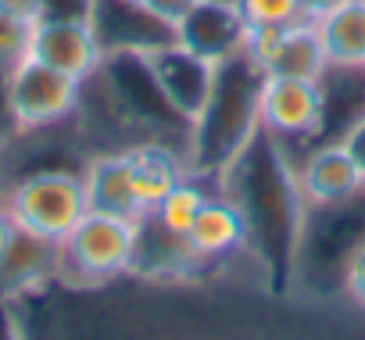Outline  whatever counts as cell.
<instances>
[{
    "mask_svg": "<svg viewBox=\"0 0 365 340\" xmlns=\"http://www.w3.org/2000/svg\"><path fill=\"white\" fill-rule=\"evenodd\" d=\"M0 11L36 22V19H40V11H43V0H0Z\"/></svg>",
    "mask_w": 365,
    "mask_h": 340,
    "instance_id": "21",
    "label": "cell"
},
{
    "mask_svg": "<svg viewBox=\"0 0 365 340\" xmlns=\"http://www.w3.org/2000/svg\"><path fill=\"white\" fill-rule=\"evenodd\" d=\"M29 33H33V22L29 19L0 11V72L15 68L29 54Z\"/></svg>",
    "mask_w": 365,
    "mask_h": 340,
    "instance_id": "17",
    "label": "cell"
},
{
    "mask_svg": "<svg viewBox=\"0 0 365 340\" xmlns=\"http://www.w3.org/2000/svg\"><path fill=\"white\" fill-rule=\"evenodd\" d=\"M122 4H129V8H143L147 0H122Z\"/></svg>",
    "mask_w": 365,
    "mask_h": 340,
    "instance_id": "24",
    "label": "cell"
},
{
    "mask_svg": "<svg viewBox=\"0 0 365 340\" xmlns=\"http://www.w3.org/2000/svg\"><path fill=\"white\" fill-rule=\"evenodd\" d=\"M15 237H19V226H15V219L8 215V208H4V201H0V262H4V254L11 251V244H15Z\"/></svg>",
    "mask_w": 365,
    "mask_h": 340,
    "instance_id": "22",
    "label": "cell"
},
{
    "mask_svg": "<svg viewBox=\"0 0 365 340\" xmlns=\"http://www.w3.org/2000/svg\"><path fill=\"white\" fill-rule=\"evenodd\" d=\"M29 58L79 79L83 86L104 72L108 47L93 19H36L29 33Z\"/></svg>",
    "mask_w": 365,
    "mask_h": 340,
    "instance_id": "7",
    "label": "cell"
},
{
    "mask_svg": "<svg viewBox=\"0 0 365 340\" xmlns=\"http://www.w3.org/2000/svg\"><path fill=\"white\" fill-rule=\"evenodd\" d=\"M329 97L319 79L297 76H258L255 86V115L258 125L272 140H301L315 136L326 125Z\"/></svg>",
    "mask_w": 365,
    "mask_h": 340,
    "instance_id": "5",
    "label": "cell"
},
{
    "mask_svg": "<svg viewBox=\"0 0 365 340\" xmlns=\"http://www.w3.org/2000/svg\"><path fill=\"white\" fill-rule=\"evenodd\" d=\"M161 101L182 115L190 125L201 122V115L208 111L212 97H215V86H219V68L222 65H212L208 58L194 54L190 47H182L175 36L140 51Z\"/></svg>",
    "mask_w": 365,
    "mask_h": 340,
    "instance_id": "4",
    "label": "cell"
},
{
    "mask_svg": "<svg viewBox=\"0 0 365 340\" xmlns=\"http://www.w3.org/2000/svg\"><path fill=\"white\" fill-rule=\"evenodd\" d=\"M340 283H344V297L365 311V237L351 247V254L344 258V269H340Z\"/></svg>",
    "mask_w": 365,
    "mask_h": 340,
    "instance_id": "18",
    "label": "cell"
},
{
    "mask_svg": "<svg viewBox=\"0 0 365 340\" xmlns=\"http://www.w3.org/2000/svg\"><path fill=\"white\" fill-rule=\"evenodd\" d=\"M83 187H86V208L90 212H104V215H122V219H147V208L140 205L133 180H129V168L118 150H104L97 158L86 161L83 168Z\"/></svg>",
    "mask_w": 365,
    "mask_h": 340,
    "instance_id": "11",
    "label": "cell"
},
{
    "mask_svg": "<svg viewBox=\"0 0 365 340\" xmlns=\"http://www.w3.org/2000/svg\"><path fill=\"white\" fill-rule=\"evenodd\" d=\"M4 208L22 233L58 244L86 215L83 172H72V168H36V172L15 180V187L4 197Z\"/></svg>",
    "mask_w": 365,
    "mask_h": 340,
    "instance_id": "2",
    "label": "cell"
},
{
    "mask_svg": "<svg viewBox=\"0 0 365 340\" xmlns=\"http://www.w3.org/2000/svg\"><path fill=\"white\" fill-rule=\"evenodd\" d=\"M333 4H340V0H301V8H304V19H319V15H326Z\"/></svg>",
    "mask_w": 365,
    "mask_h": 340,
    "instance_id": "23",
    "label": "cell"
},
{
    "mask_svg": "<svg viewBox=\"0 0 365 340\" xmlns=\"http://www.w3.org/2000/svg\"><path fill=\"white\" fill-rule=\"evenodd\" d=\"M201 4V0H147L143 4V11L161 26V29H168V33H175L182 22H187V15L194 11Z\"/></svg>",
    "mask_w": 365,
    "mask_h": 340,
    "instance_id": "19",
    "label": "cell"
},
{
    "mask_svg": "<svg viewBox=\"0 0 365 340\" xmlns=\"http://www.w3.org/2000/svg\"><path fill=\"white\" fill-rule=\"evenodd\" d=\"M315 29L333 72L365 65V0H340L315 19Z\"/></svg>",
    "mask_w": 365,
    "mask_h": 340,
    "instance_id": "13",
    "label": "cell"
},
{
    "mask_svg": "<svg viewBox=\"0 0 365 340\" xmlns=\"http://www.w3.org/2000/svg\"><path fill=\"white\" fill-rule=\"evenodd\" d=\"M361 72H365V65H361Z\"/></svg>",
    "mask_w": 365,
    "mask_h": 340,
    "instance_id": "25",
    "label": "cell"
},
{
    "mask_svg": "<svg viewBox=\"0 0 365 340\" xmlns=\"http://www.w3.org/2000/svg\"><path fill=\"white\" fill-rule=\"evenodd\" d=\"M208 197H212V194H208L201 183H194V180L187 176L175 190H168V194L154 205V212H150L147 219H150L158 230L172 233V237H187L190 226L197 222L201 208L208 205Z\"/></svg>",
    "mask_w": 365,
    "mask_h": 340,
    "instance_id": "15",
    "label": "cell"
},
{
    "mask_svg": "<svg viewBox=\"0 0 365 340\" xmlns=\"http://www.w3.org/2000/svg\"><path fill=\"white\" fill-rule=\"evenodd\" d=\"M143 222L90 212L58 240V276L76 287H101L111 283L136 265Z\"/></svg>",
    "mask_w": 365,
    "mask_h": 340,
    "instance_id": "1",
    "label": "cell"
},
{
    "mask_svg": "<svg viewBox=\"0 0 365 340\" xmlns=\"http://www.w3.org/2000/svg\"><path fill=\"white\" fill-rule=\"evenodd\" d=\"M172 36L194 54L208 58L212 65H226L244 58L247 22L237 8V0H201Z\"/></svg>",
    "mask_w": 365,
    "mask_h": 340,
    "instance_id": "9",
    "label": "cell"
},
{
    "mask_svg": "<svg viewBox=\"0 0 365 340\" xmlns=\"http://www.w3.org/2000/svg\"><path fill=\"white\" fill-rule=\"evenodd\" d=\"M51 276H58V244L19 230L11 251L0 262V297H19Z\"/></svg>",
    "mask_w": 365,
    "mask_h": 340,
    "instance_id": "14",
    "label": "cell"
},
{
    "mask_svg": "<svg viewBox=\"0 0 365 340\" xmlns=\"http://www.w3.org/2000/svg\"><path fill=\"white\" fill-rule=\"evenodd\" d=\"M122 158H125V168H129V180H133V190L140 197V205L147 208V215L154 212V205L175 190L182 180H187V165H182V158L158 143V140H136L129 147H122Z\"/></svg>",
    "mask_w": 365,
    "mask_h": 340,
    "instance_id": "12",
    "label": "cell"
},
{
    "mask_svg": "<svg viewBox=\"0 0 365 340\" xmlns=\"http://www.w3.org/2000/svg\"><path fill=\"white\" fill-rule=\"evenodd\" d=\"M4 93L15 118V133H40L51 125L68 122L83 104V83L36 61L22 58L15 68L4 72Z\"/></svg>",
    "mask_w": 365,
    "mask_h": 340,
    "instance_id": "3",
    "label": "cell"
},
{
    "mask_svg": "<svg viewBox=\"0 0 365 340\" xmlns=\"http://www.w3.org/2000/svg\"><path fill=\"white\" fill-rule=\"evenodd\" d=\"M247 237H251V215L240 201L233 197H208V205L201 208L197 222L190 226V233L182 237L190 258L197 265H208V262H222L237 251L247 247Z\"/></svg>",
    "mask_w": 365,
    "mask_h": 340,
    "instance_id": "10",
    "label": "cell"
},
{
    "mask_svg": "<svg viewBox=\"0 0 365 340\" xmlns=\"http://www.w3.org/2000/svg\"><path fill=\"white\" fill-rule=\"evenodd\" d=\"M297 190L301 201L315 212L344 208L365 194V172L340 140H329L304 158L297 172Z\"/></svg>",
    "mask_w": 365,
    "mask_h": 340,
    "instance_id": "8",
    "label": "cell"
},
{
    "mask_svg": "<svg viewBox=\"0 0 365 340\" xmlns=\"http://www.w3.org/2000/svg\"><path fill=\"white\" fill-rule=\"evenodd\" d=\"M237 8L247 22V29H265V26H290L304 19L301 0H237Z\"/></svg>",
    "mask_w": 365,
    "mask_h": 340,
    "instance_id": "16",
    "label": "cell"
},
{
    "mask_svg": "<svg viewBox=\"0 0 365 340\" xmlns=\"http://www.w3.org/2000/svg\"><path fill=\"white\" fill-rule=\"evenodd\" d=\"M244 61L258 76H297V79H319L326 83L329 58L322 51L319 29L312 19H297L290 26H265V29H247L244 43Z\"/></svg>",
    "mask_w": 365,
    "mask_h": 340,
    "instance_id": "6",
    "label": "cell"
},
{
    "mask_svg": "<svg viewBox=\"0 0 365 340\" xmlns=\"http://www.w3.org/2000/svg\"><path fill=\"white\" fill-rule=\"evenodd\" d=\"M336 140L351 150V158L361 165V172H365V108H361V115H358V118H354Z\"/></svg>",
    "mask_w": 365,
    "mask_h": 340,
    "instance_id": "20",
    "label": "cell"
}]
</instances>
